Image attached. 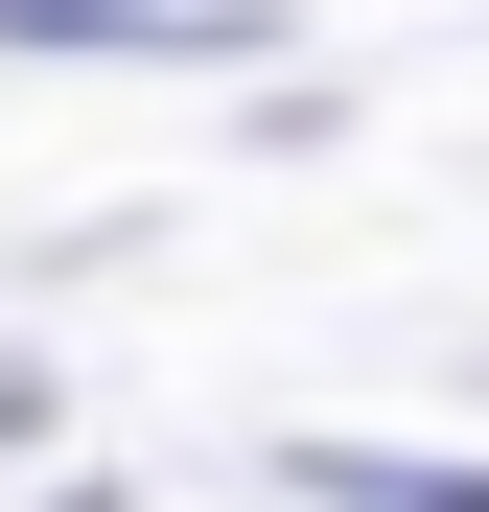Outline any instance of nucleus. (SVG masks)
Wrapping results in <instances>:
<instances>
[{
    "instance_id": "obj_1",
    "label": "nucleus",
    "mask_w": 489,
    "mask_h": 512,
    "mask_svg": "<svg viewBox=\"0 0 489 512\" xmlns=\"http://www.w3.org/2000/svg\"><path fill=\"white\" fill-rule=\"evenodd\" d=\"M24 70H257L280 0H0Z\"/></svg>"
},
{
    "instance_id": "obj_2",
    "label": "nucleus",
    "mask_w": 489,
    "mask_h": 512,
    "mask_svg": "<svg viewBox=\"0 0 489 512\" xmlns=\"http://www.w3.org/2000/svg\"><path fill=\"white\" fill-rule=\"evenodd\" d=\"M280 489L303 512H489V466H443V443H280Z\"/></svg>"
},
{
    "instance_id": "obj_3",
    "label": "nucleus",
    "mask_w": 489,
    "mask_h": 512,
    "mask_svg": "<svg viewBox=\"0 0 489 512\" xmlns=\"http://www.w3.org/2000/svg\"><path fill=\"white\" fill-rule=\"evenodd\" d=\"M70 443V396H47V350H0V466H47Z\"/></svg>"
}]
</instances>
